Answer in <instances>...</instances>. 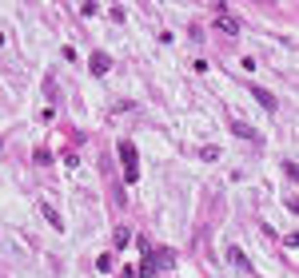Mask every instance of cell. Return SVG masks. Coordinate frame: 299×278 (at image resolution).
Segmentation results:
<instances>
[{"label": "cell", "instance_id": "cell-4", "mask_svg": "<svg viewBox=\"0 0 299 278\" xmlns=\"http://www.w3.org/2000/svg\"><path fill=\"white\" fill-rule=\"evenodd\" d=\"M44 219L52 223V231H64V223H60V214H56V211H52L48 203H44Z\"/></svg>", "mask_w": 299, "mask_h": 278}, {"label": "cell", "instance_id": "cell-1", "mask_svg": "<svg viewBox=\"0 0 299 278\" xmlns=\"http://www.w3.org/2000/svg\"><path fill=\"white\" fill-rule=\"evenodd\" d=\"M120 155H124V175H128V179H136V175H140V163H136V147H132L128 139L120 143Z\"/></svg>", "mask_w": 299, "mask_h": 278}, {"label": "cell", "instance_id": "cell-3", "mask_svg": "<svg viewBox=\"0 0 299 278\" xmlns=\"http://www.w3.org/2000/svg\"><path fill=\"white\" fill-rule=\"evenodd\" d=\"M108 68H112V60H108V52H96V56H92V76H104Z\"/></svg>", "mask_w": 299, "mask_h": 278}, {"label": "cell", "instance_id": "cell-5", "mask_svg": "<svg viewBox=\"0 0 299 278\" xmlns=\"http://www.w3.org/2000/svg\"><path fill=\"white\" fill-rule=\"evenodd\" d=\"M227 258H231V266H244V270H248V258H244V251H239V246H231Z\"/></svg>", "mask_w": 299, "mask_h": 278}, {"label": "cell", "instance_id": "cell-6", "mask_svg": "<svg viewBox=\"0 0 299 278\" xmlns=\"http://www.w3.org/2000/svg\"><path fill=\"white\" fill-rule=\"evenodd\" d=\"M251 96H255V100H259L263 107H275V100H272V91H263V87H255V91H251Z\"/></svg>", "mask_w": 299, "mask_h": 278}, {"label": "cell", "instance_id": "cell-2", "mask_svg": "<svg viewBox=\"0 0 299 278\" xmlns=\"http://www.w3.org/2000/svg\"><path fill=\"white\" fill-rule=\"evenodd\" d=\"M216 12H220V16H216V28H220V32H227V36H235V32H239V20L227 16V4H216Z\"/></svg>", "mask_w": 299, "mask_h": 278}]
</instances>
